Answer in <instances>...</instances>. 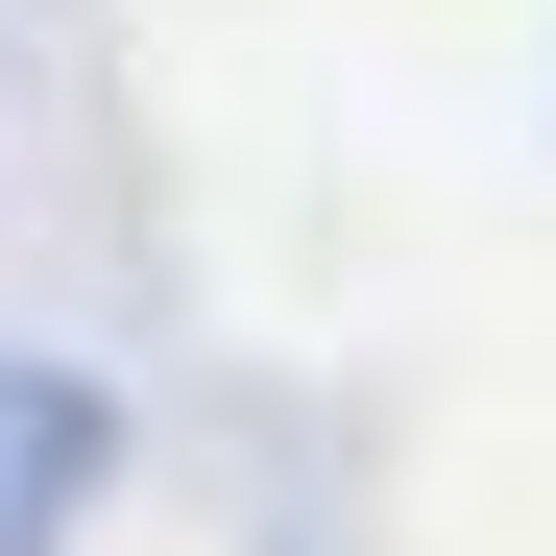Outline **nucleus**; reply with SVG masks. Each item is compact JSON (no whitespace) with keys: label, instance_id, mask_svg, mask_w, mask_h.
<instances>
[{"label":"nucleus","instance_id":"obj_1","mask_svg":"<svg viewBox=\"0 0 556 556\" xmlns=\"http://www.w3.org/2000/svg\"><path fill=\"white\" fill-rule=\"evenodd\" d=\"M98 484H122V388H98V363H0V556L73 532Z\"/></svg>","mask_w":556,"mask_h":556}]
</instances>
